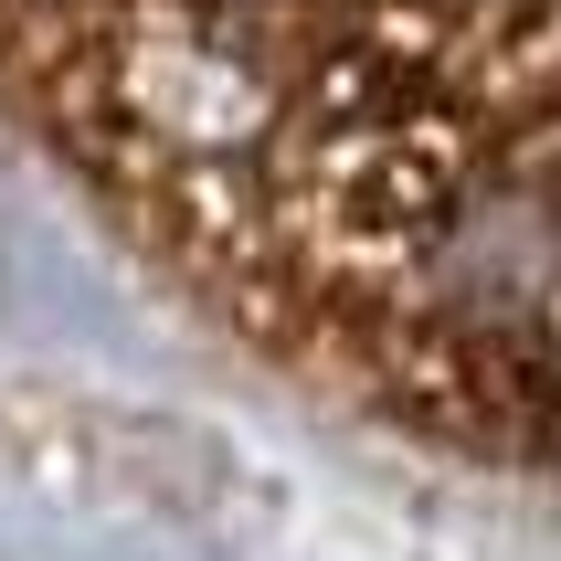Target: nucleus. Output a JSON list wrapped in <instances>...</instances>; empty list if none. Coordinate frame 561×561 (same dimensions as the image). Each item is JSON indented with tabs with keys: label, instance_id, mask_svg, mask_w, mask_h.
<instances>
[{
	"label": "nucleus",
	"instance_id": "obj_1",
	"mask_svg": "<svg viewBox=\"0 0 561 561\" xmlns=\"http://www.w3.org/2000/svg\"><path fill=\"white\" fill-rule=\"evenodd\" d=\"M0 117L254 371L561 488V0H0Z\"/></svg>",
	"mask_w": 561,
	"mask_h": 561
}]
</instances>
